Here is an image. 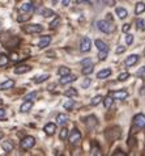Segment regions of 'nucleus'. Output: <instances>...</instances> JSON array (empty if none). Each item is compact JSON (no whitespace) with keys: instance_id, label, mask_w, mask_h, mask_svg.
Instances as JSON below:
<instances>
[{"instance_id":"nucleus-41","label":"nucleus","mask_w":145,"mask_h":156,"mask_svg":"<svg viewBox=\"0 0 145 156\" xmlns=\"http://www.w3.org/2000/svg\"><path fill=\"white\" fill-rule=\"evenodd\" d=\"M124 51H126L124 46H118V49L115 50V53H116V54H122V53H124Z\"/></svg>"},{"instance_id":"nucleus-26","label":"nucleus","mask_w":145,"mask_h":156,"mask_svg":"<svg viewBox=\"0 0 145 156\" xmlns=\"http://www.w3.org/2000/svg\"><path fill=\"white\" fill-rule=\"evenodd\" d=\"M64 94H66V96H68V97H76L79 94V92L75 88H69L68 90H66Z\"/></svg>"},{"instance_id":"nucleus-35","label":"nucleus","mask_w":145,"mask_h":156,"mask_svg":"<svg viewBox=\"0 0 145 156\" xmlns=\"http://www.w3.org/2000/svg\"><path fill=\"white\" fill-rule=\"evenodd\" d=\"M136 27H137V29H139V30H143V29L145 28V23H144V20L140 19V20L136 21Z\"/></svg>"},{"instance_id":"nucleus-38","label":"nucleus","mask_w":145,"mask_h":156,"mask_svg":"<svg viewBox=\"0 0 145 156\" xmlns=\"http://www.w3.org/2000/svg\"><path fill=\"white\" fill-rule=\"evenodd\" d=\"M126 42H127V45H132V42H133V36H132V34H127Z\"/></svg>"},{"instance_id":"nucleus-42","label":"nucleus","mask_w":145,"mask_h":156,"mask_svg":"<svg viewBox=\"0 0 145 156\" xmlns=\"http://www.w3.org/2000/svg\"><path fill=\"white\" fill-rule=\"evenodd\" d=\"M90 83H92V80H90V79H86V80H85L83 84H81V87H83V88H86V87L90 85Z\"/></svg>"},{"instance_id":"nucleus-17","label":"nucleus","mask_w":145,"mask_h":156,"mask_svg":"<svg viewBox=\"0 0 145 156\" xmlns=\"http://www.w3.org/2000/svg\"><path fill=\"white\" fill-rule=\"evenodd\" d=\"M96 46H97V49L99 51H109L107 45H106L103 41H101V40H96Z\"/></svg>"},{"instance_id":"nucleus-30","label":"nucleus","mask_w":145,"mask_h":156,"mask_svg":"<svg viewBox=\"0 0 145 156\" xmlns=\"http://www.w3.org/2000/svg\"><path fill=\"white\" fill-rule=\"evenodd\" d=\"M102 100H103V97H102V96H96L92 100V102H90V104H92L93 106H96V105H98V104L102 101Z\"/></svg>"},{"instance_id":"nucleus-37","label":"nucleus","mask_w":145,"mask_h":156,"mask_svg":"<svg viewBox=\"0 0 145 156\" xmlns=\"http://www.w3.org/2000/svg\"><path fill=\"white\" fill-rule=\"evenodd\" d=\"M73 105H75V101H73V100H69V101H67L64 104V109H72Z\"/></svg>"},{"instance_id":"nucleus-50","label":"nucleus","mask_w":145,"mask_h":156,"mask_svg":"<svg viewBox=\"0 0 145 156\" xmlns=\"http://www.w3.org/2000/svg\"><path fill=\"white\" fill-rule=\"evenodd\" d=\"M52 2H54V3H56V2H58V0H52Z\"/></svg>"},{"instance_id":"nucleus-9","label":"nucleus","mask_w":145,"mask_h":156,"mask_svg":"<svg viewBox=\"0 0 145 156\" xmlns=\"http://www.w3.org/2000/svg\"><path fill=\"white\" fill-rule=\"evenodd\" d=\"M75 80H76V76L71 75V73H68V75H63L62 76V79L59 80V83H60L62 85H66V84L72 83V81H75Z\"/></svg>"},{"instance_id":"nucleus-2","label":"nucleus","mask_w":145,"mask_h":156,"mask_svg":"<svg viewBox=\"0 0 145 156\" xmlns=\"http://www.w3.org/2000/svg\"><path fill=\"white\" fill-rule=\"evenodd\" d=\"M24 30L28 34H38V33L43 32V27L39 25V24H30V25H26V27H24Z\"/></svg>"},{"instance_id":"nucleus-23","label":"nucleus","mask_w":145,"mask_h":156,"mask_svg":"<svg viewBox=\"0 0 145 156\" xmlns=\"http://www.w3.org/2000/svg\"><path fill=\"white\" fill-rule=\"evenodd\" d=\"M97 123H98V122H97V118H96L94 115H90V117L88 118V127H89V129H93Z\"/></svg>"},{"instance_id":"nucleus-7","label":"nucleus","mask_w":145,"mask_h":156,"mask_svg":"<svg viewBox=\"0 0 145 156\" xmlns=\"http://www.w3.org/2000/svg\"><path fill=\"white\" fill-rule=\"evenodd\" d=\"M110 96L113 98H116V100H124L128 96V93H127L126 90H114V92L110 93Z\"/></svg>"},{"instance_id":"nucleus-28","label":"nucleus","mask_w":145,"mask_h":156,"mask_svg":"<svg viewBox=\"0 0 145 156\" xmlns=\"http://www.w3.org/2000/svg\"><path fill=\"white\" fill-rule=\"evenodd\" d=\"M67 136H68V130H67L66 127H63V129L60 130V133H59V138H60L62 140H66Z\"/></svg>"},{"instance_id":"nucleus-15","label":"nucleus","mask_w":145,"mask_h":156,"mask_svg":"<svg viewBox=\"0 0 145 156\" xmlns=\"http://www.w3.org/2000/svg\"><path fill=\"white\" fill-rule=\"evenodd\" d=\"M2 147H3V150L5 151V152H11V151L13 150L15 144H13V142L12 140H5V142L2 143Z\"/></svg>"},{"instance_id":"nucleus-47","label":"nucleus","mask_w":145,"mask_h":156,"mask_svg":"<svg viewBox=\"0 0 145 156\" xmlns=\"http://www.w3.org/2000/svg\"><path fill=\"white\" fill-rule=\"evenodd\" d=\"M76 3H77V4H81V3H90V0H76Z\"/></svg>"},{"instance_id":"nucleus-39","label":"nucleus","mask_w":145,"mask_h":156,"mask_svg":"<svg viewBox=\"0 0 145 156\" xmlns=\"http://www.w3.org/2000/svg\"><path fill=\"white\" fill-rule=\"evenodd\" d=\"M107 53L109 51H99V55H98V57H99V60H105L106 57H107Z\"/></svg>"},{"instance_id":"nucleus-40","label":"nucleus","mask_w":145,"mask_h":156,"mask_svg":"<svg viewBox=\"0 0 145 156\" xmlns=\"http://www.w3.org/2000/svg\"><path fill=\"white\" fill-rule=\"evenodd\" d=\"M106 5H109V7H114L115 5V0H102Z\"/></svg>"},{"instance_id":"nucleus-5","label":"nucleus","mask_w":145,"mask_h":156,"mask_svg":"<svg viewBox=\"0 0 145 156\" xmlns=\"http://www.w3.org/2000/svg\"><path fill=\"white\" fill-rule=\"evenodd\" d=\"M90 47H92V41H90V38L84 37L83 40H81V46H80V50L83 51V53H86V51L90 50Z\"/></svg>"},{"instance_id":"nucleus-16","label":"nucleus","mask_w":145,"mask_h":156,"mask_svg":"<svg viewBox=\"0 0 145 156\" xmlns=\"http://www.w3.org/2000/svg\"><path fill=\"white\" fill-rule=\"evenodd\" d=\"M110 75H111V70H110V68H103V70H101L97 73V77L98 79H106V77Z\"/></svg>"},{"instance_id":"nucleus-1","label":"nucleus","mask_w":145,"mask_h":156,"mask_svg":"<svg viewBox=\"0 0 145 156\" xmlns=\"http://www.w3.org/2000/svg\"><path fill=\"white\" fill-rule=\"evenodd\" d=\"M97 27L98 29L101 30V32H103V33H111L113 30H114V27H113V24H110L109 21H105V20H101V21H97Z\"/></svg>"},{"instance_id":"nucleus-49","label":"nucleus","mask_w":145,"mask_h":156,"mask_svg":"<svg viewBox=\"0 0 145 156\" xmlns=\"http://www.w3.org/2000/svg\"><path fill=\"white\" fill-rule=\"evenodd\" d=\"M2 138H3V134H2V133H0V139H2Z\"/></svg>"},{"instance_id":"nucleus-32","label":"nucleus","mask_w":145,"mask_h":156,"mask_svg":"<svg viewBox=\"0 0 145 156\" xmlns=\"http://www.w3.org/2000/svg\"><path fill=\"white\" fill-rule=\"evenodd\" d=\"M8 63V57L4 54H0V66H5Z\"/></svg>"},{"instance_id":"nucleus-10","label":"nucleus","mask_w":145,"mask_h":156,"mask_svg":"<svg viewBox=\"0 0 145 156\" xmlns=\"http://www.w3.org/2000/svg\"><path fill=\"white\" fill-rule=\"evenodd\" d=\"M50 42H51V37L50 36H45V37H42L39 41H38V47L39 49H45V47H47L50 45Z\"/></svg>"},{"instance_id":"nucleus-22","label":"nucleus","mask_w":145,"mask_h":156,"mask_svg":"<svg viewBox=\"0 0 145 156\" xmlns=\"http://www.w3.org/2000/svg\"><path fill=\"white\" fill-rule=\"evenodd\" d=\"M144 11H145V4L144 3H137V4H136V8H135V13L136 15L143 13Z\"/></svg>"},{"instance_id":"nucleus-29","label":"nucleus","mask_w":145,"mask_h":156,"mask_svg":"<svg viewBox=\"0 0 145 156\" xmlns=\"http://www.w3.org/2000/svg\"><path fill=\"white\" fill-rule=\"evenodd\" d=\"M69 72H71V71H69V68H67V67H64V66L60 67V68L58 70V73H59L60 76H63V75H68Z\"/></svg>"},{"instance_id":"nucleus-46","label":"nucleus","mask_w":145,"mask_h":156,"mask_svg":"<svg viewBox=\"0 0 145 156\" xmlns=\"http://www.w3.org/2000/svg\"><path fill=\"white\" fill-rule=\"evenodd\" d=\"M88 63H90V59H84V60H81V64H83V66H85V64H88Z\"/></svg>"},{"instance_id":"nucleus-6","label":"nucleus","mask_w":145,"mask_h":156,"mask_svg":"<svg viewBox=\"0 0 145 156\" xmlns=\"http://www.w3.org/2000/svg\"><path fill=\"white\" fill-rule=\"evenodd\" d=\"M133 123H135V126L144 129L145 127V115L144 114H136L133 117Z\"/></svg>"},{"instance_id":"nucleus-13","label":"nucleus","mask_w":145,"mask_h":156,"mask_svg":"<svg viewBox=\"0 0 145 156\" xmlns=\"http://www.w3.org/2000/svg\"><path fill=\"white\" fill-rule=\"evenodd\" d=\"M43 130H45V133L47 134V135H52V134L56 131V125L55 123H47Z\"/></svg>"},{"instance_id":"nucleus-4","label":"nucleus","mask_w":145,"mask_h":156,"mask_svg":"<svg viewBox=\"0 0 145 156\" xmlns=\"http://www.w3.org/2000/svg\"><path fill=\"white\" fill-rule=\"evenodd\" d=\"M35 144V139L33 136H25L22 140H21V147L22 150H30L32 147H34Z\"/></svg>"},{"instance_id":"nucleus-45","label":"nucleus","mask_w":145,"mask_h":156,"mask_svg":"<svg viewBox=\"0 0 145 156\" xmlns=\"http://www.w3.org/2000/svg\"><path fill=\"white\" fill-rule=\"evenodd\" d=\"M144 73H145V67H141V70L137 71V75L140 76V75H144Z\"/></svg>"},{"instance_id":"nucleus-3","label":"nucleus","mask_w":145,"mask_h":156,"mask_svg":"<svg viewBox=\"0 0 145 156\" xmlns=\"http://www.w3.org/2000/svg\"><path fill=\"white\" fill-rule=\"evenodd\" d=\"M68 139H69L71 144H77V143L81 140V133L77 129H73L69 133V136H68Z\"/></svg>"},{"instance_id":"nucleus-18","label":"nucleus","mask_w":145,"mask_h":156,"mask_svg":"<svg viewBox=\"0 0 145 156\" xmlns=\"http://www.w3.org/2000/svg\"><path fill=\"white\" fill-rule=\"evenodd\" d=\"M34 9V5H33V3H24L20 7V11H22V12H32Z\"/></svg>"},{"instance_id":"nucleus-43","label":"nucleus","mask_w":145,"mask_h":156,"mask_svg":"<svg viewBox=\"0 0 145 156\" xmlns=\"http://www.w3.org/2000/svg\"><path fill=\"white\" fill-rule=\"evenodd\" d=\"M130 29H131V25L130 24H124V25H123V32H124V33H127Z\"/></svg>"},{"instance_id":"nucleus-25","label":"nucleus","mask_w":145,"mask_h":156,"mask_svg":"<svg viewBox=\"0 0 145 156\" xmlns=\"http://www.w3.org/2000/svg\"><path fill=\"white\" fill-rule=\"evenodd\" d=\"M102 101H103V104H105V108H106V109H109V108L113 105V101H114V100H113V97H111V96H110V94H109V96H107V97H105L103 100H102Z\"/></svg>"},{"instance_id":"nucleus-31","label":"nucleus","mask_w":145,"mask_h":156,"mask_svg":"<svg viewBox=\"0 0 145 156\" xmlns=\"http://www.w3.org/2000/svg\"><path fill=\"white\" fill-rule=\"evenodd\" d=\"M35 97H37V92H32V93H29L25 96V101H33Z\"/></svg>"},{"instance_id":"nucleus-11","label":"nucleus","mask_w":145,"mask_h":156,"mask_svg":"<svg viewBox=\"0 0 145 156\" xmlns=\"http://www.w3.org/2000/svg\"><path fill=\"white\" fill-rule=\"evenodd\" d=\"M137 62H139V55H136V54L130 55V57L126 59V66L131 67V66H133V64H136Z\"/></svg>"},{"instance_id":"nucleus-27","label":"nucleus","mask_w":145,"mask_h":156,"mask_svg":"<svg viewBox=\"0 0 145 156\" xmlns=\"http://www.w3.org/2000/svg\"><path fill=\"white\" fill-rule=\"evenodd\" d=\"M93 68H94V67H93V64L90 63V64H89V66L84 67V68H83V71H81V72H83L84 75H90V73L93 72Z\"/></svg>"},{"instance_id":"nucleus-14","label":"nucleus","mask_w":145,"mask_h":156,"mask_svg":"<svg viewBox=\"0 0 145 156\" xmlns=\"http://www.w3.org/2000/svg\"><path fill=\"white\" fill-rule=\"evenodd\" d=\"M15 85V81L12 80V79H8V80H5L4 83H2L0 84V90H5V89H11L12 87Z\"/></svg>"},{"instance_id":"nucleus-12","label":"nucleus","mask_w":145,"mask_h":156,"mask_svg":"<svg viewBox=\"0 0 145 156\" xmlns=\"http://www.w3.org/2000/svg\"><path fill=\"white\" fill-rule=\"evenodd\" d=\"M32 108H33V101H25L22 105L20 106V112L21 113H28Z\"/></svg>"},{"instance_id":"nucleus-19","label":"nucleus","mask_w":145,"mask_h":156,"mask_svg":"<svg viewBox=\"0 0 145 156\" xmlns=\"http://www.w3.org/2000/svg\"><path fill=\"white\" fill-rule=\"evenodd\" d=\"M56 122H58V125H66V123L68 122V115H67V114H63V113L58 114Z\"/></svg>"},{"instance_id":"nucleus-33","label":"nucleus","mask_w":145,"mask_h":156,"mask_svg":"<svg viewBox=\"0 0 145 156\" xmlns=\"http://www.w3.org/2000/svg\"><path fill=\"white\" fill-rule=\"evenodd\" d=\"M130 77V73L128 72H123V73H120L119 75V77H118V80L119 81H124V80H127Z\"/></svg>"},{"instance_id":"nucleus-48","label":"nucleus","mask_w":145,"mask_h":156,"mask_svg":"<svg viewBox=\"0 0 145 156\" xmlns=\"http://www.w3.org/2000/svg\"><path fill=\"white\" fill-rule=\"evenodd\" d=\"M69 2H71V0H63V5H68Z\"/></svg>"},{"instance_id":"nucleus-44","label":"nucleus","mask_w":145,"mask_h":156,"mask_svg":"<svg viewBox=\"0 0 145 156\" xmlns=\"http://www.w3.org/2000/svg\"><path fill=\"white\" fill-rule=\"evenodd\" d=\"M5 117V110L4 109H0V119H3Z\"/></svg>"},{"instance_id":"nucleus-20","label":"nucleus","mask_w":145,"mask_h":156,"mask_svg":"<svg viewBox=\"0 0 145 156\" xmlns=\"http://www.w3.org/2000/svg\"><path fill=\"white\" fill-rule=\"evenodd\" d=\"M115 12H116V15H118L119 19H126L127 15H128L127 9H124V8H120V7L116 8V11H115Z\"/></svg>"},{"instance_id":"nucleus-21","label":"nucleus","mask_w":145,"mask_h":156,"mask_svg":"<svg viewBox=\"0 0 145 156\" xmlns=\"http://www.w3.org/2000/svg\"><path fill=\"white\" fill-rule=\"evenodd\" d=\"M49 75L47 73H45V75H41V76H37V77H34V83H37V84H41V83H43V81H46L49 79Z\"/></svg>"},{"instance_id":"nucleus-34","label":"nucleus","mask_w":145,"mask_h":156,"mask_svg":"<svg viewBox=\"0 0 145 156\" xmlns=\"http://www.w3.org/2000/svg\"><path fill=\"white\" fill-rule=\"evenodd\" d=\"M90 155H94V156H101L102 152H101V150L98 148V147H93L92 151H90Z\"/></svg>"},{"instance_id":"nucleus-24","label":"nucleus","mask_w":145,"mask_h":156,"mask_svg":"<svg viewBox=\"0 0 145 156\" xmlns=\"http://www.w3.org/2000/svg\"><path fill=\"white\" fill-rule=\"evenodd\" d=\"M39 13L43 16V17H49V16H54V12L51 11V9H47V8H42V9L38 11Z\"/></svg>"},{"instance_id":"nucleus-51","label":"nucleus","mask_w":145,"mask_h":156,"mask_svg":"<svg viewBox=\"0 0 145 156\" xmlns=\"http://www.w3.org/2000/svg\"><path fill=\"white\" fill-rule=\"evenodd\" d=\"M144 54H145V50H144Z\"/></svg>"},{"instance_id":"nucleus-36","label":"nucleus","mask_w":145,"mask_h":156,"mask_svg":"<svg viewBox=\"0 0 145 156\" xmlns=\"http://www.w3.org/2000/svg\"><path fill=\"white\" fill-rule=\"evenodd\" d=\"M59 23H60V19H59V17H55V20L52 21V23H50V28L55 29L59 25Z\"/></svg>"},{"instance_id":"nucleus-8","label":"nucleus","mask_w":145,"mask_h":156,"mask_svg":"<svg viewBox=\"0 0 145 156\" xmlns=\"http://www.w3.org/2000/svg\"><path fill=\"white\" fill-rule=\"evenodd\" d=\"M32 70L30 66H28V64H20V66H17L15 68V72L17 73V75H22V73H26Z\"/></svg>"}]
</instances>
